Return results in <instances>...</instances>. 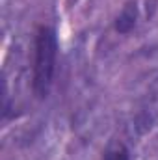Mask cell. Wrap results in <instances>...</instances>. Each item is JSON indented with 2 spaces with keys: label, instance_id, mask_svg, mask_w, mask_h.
I'll return each instance as SVG.
<instances>
[{
  "label": "cell",
  "instance_id": "6da1fadb",
  "mask_svg": "<svg viewBox=\"0 0 158 160\" xmlns=\"http://www.w3.org/2000/svg\"><path fill=\"white\" fill-rule=\"evenodd\" d=\"M58 32L50 24H39L34 32V54H32V93L37 101L50 95L58 69Z\"/></svg>",
  "mask_w": 158,
  "mask_h": 160
},
{
  "label": "cell",
  "instance_id": "3957f363",
  "mask_svg": "<svg viewBox=\"0 0 158 160\" xmlns=\"http://www.w3.org/2000/svg\"><path fill=\"white\" fill-rule=\"evenodd\" d=\"M102 160H130V153L123 143H116L104 151Z\"/></svg>",
  "mask_w": 158,
  "mask_h": 160
},
{
  "label": "cell",
  "instance_id": "7a4b0ae2",
  "mask_svg": "<svg viewBox=\"0 0 158 160\" xmlns=\"http://www.w3.org/2000/svg\"><path fill=\"white\" fill-rule=\"evenodd\" d=\"M138 19H140V9H138V2L136 0H128L123 4V8L119 9L117 17L114 21V30L121 34V36H126L130 34L136 26H138Z\"/></svg>",
  "mask_w": 158,
  "mask_h": 160
}]
</instances>
